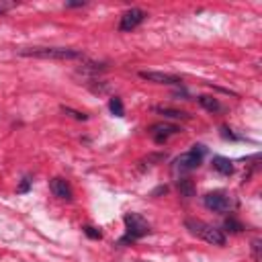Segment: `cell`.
Masks as SVG:
<instances>
[{
  "label": "cell",
  "instance_id": "2",
  "mask_svg": "<svg viewBox=\"0 0 262 262\" xmlns=\"http://www.w3.org/2000/svg\"><path fill=\"white\" fill-rule=\"evenodd\" d=\"M184 227L188 229V232L196 238L205 240L207 244H213V246H223L225 244V234L221 232V229L205 223V221H199V219H186L184 221Z\"/></svg>",
  "mask_w": 262,
  "mask_h": 262
},
{
  "label": "cell",
  "instance_id": "18",
  "mask_svg": "<svg viewBox=\"0 0 262 262\" xmlns=\"http://www.w3.org/2000/svg\"><path fill=\"white\" fill-rule=\"evenodd\" d=\"M221 138H223V140H232V142L240 140V138H238L236 134H232V129H229V127H225V125L221 127Z\"/></svg>",
  "mask_w": 262,
  "mask_h": 262
},
{
  "label": "cell",
  "instance_id": "11",
  "mask_svg": "<svg viewBox=\"0 0 262 262\" xmlns=\"http://www.w3.org/2000/svg\"><path fill=\"white\" fill-rule=\"evenodd\" d=\"M154 111H156V113H160V115H164L166 119H176V121L190 119V115H188V113L178 111V109H170V107H154Z\"/></svg>",
  "mask_w": 262,
  "mask_h": 262
},
{
  "label": "cell",
  "instance_id": "17",
  "mask_svg": "<svg viewBox=\"0 0 262 262\" xmlns=\"http://www.w3.org/2000/svg\"><path fill=\"white\" fill-rule=\"evenodd\" d=\"M84 234H86L90 240H101V238H103V234L98 232L96 227H92V225H84Z\"/></svg>",
  "mask_w": 262,
  "mask_h": 262
},
{
  "label": "cell",
  "instance_id": "4",
  "mask_svg": "<svg viewBox=\"0 0 262 262\" xmlns=\"http://www.w3.org/2000/svg\"><path fill=\"white\" fill-rule=\"evenodd\" d=\"M205 146L201 144H194L190 152L186 154H180L176 160H174V172H180V174H186V172H192L201 166V160L205 156Z\"/></svg>",
  "mask_w": 262,
  "mask_h": 262
},
{
  "label": "cell",
  "instance_id": "14",
  "mask_svg": "<svg viewBox=\"0 0 262 262\" xmlns=\"http://www.w3.org/2000/svg\"><path fill=\"white\" fill-rule=\"evenodd\" d=\"M109 109L115 117H125V109H123V101L119 96H113L111 101H109Z\"/></svg>",
  "mask_w": 262,
  "mask_h": 262
},
{
  "label": "cell",
  "instance_id": "8",
  "mask_svg": "<svg viewBox=\"0 0 262 262\" xmlns=\"http://www.w3.org/2000/svg\"><path fill=\"white\" fill-rule=\"evenodd\" d=\"M140 78L148 80V82H156V84H172V86H182V80L172 76V74H164V72H148V70H142L140 72Z\"/></svg>",
  "mask_w": 262,
  "mask_h": 262
},
{
  "label": "cell",
  "instance_id": "3",
  "mask_svg": "<svg viewBox=\"0 0 262 262\" xmlns=\"http://www.w3.org/2000/svg\"><path fill=\"white\" fill-rule=\"evenodd\" d=\"M123 221H125V227H127V234L121 238V244L136 242V240H140V238H144V236H148L152 232L150 223L140 213H125Z\"/></svg>",
  "mask_w": 262,
  "mask_h": 262
},
{
  "label": "cell",
  "instance_id": "9",
  "mask_svg": "<svg viewBox=\"0 0 262 262\" xmlns=\"http://www.w3.org/2000/svg\"><path fill=\"white\" fill-rule=\"evenodd\" d=\"M49 188H51V192L57 196V199L72 201V186H70V182L66 180V178H61V176L51 178L49 180Z\"/></svg>",
  "mask_w": 262,
  "mask_h": 262
},
{
  "label": "cell",
  "instance_id": "1",
  "mask_svg": "<svg viewBox=\"0 0 262 262\" xmlns=\"http://www.w3.org/2000/svg\"><path fill=\"white\" fill-rule=\"evenodd\" d=\"M19 53L25 57H41V59H78V57H82V51L72 49V47H25V49H19Z\"/></svg>",
  "mask_w": 262,
  "mask_h": 262
},
{
  "label": "cell",
  "instance_id": "13",
  "mask_svg": "<svg viewBox=\"0 0 262 262\" xmlns=\"http://www.w3.org/2000/svg\"><path fill=\"white\" fill-rule=\"evenodd\" d=\"M176 186H178V190H180L182 196H194V184H192L190 178H180L176 182Z\"/></svg>",
  "mask_w": 262,
  "mask_h": 262
},
{
  "label": "cell",
  "instance_id": "22",
  "mask_svg": "<svg viewBox=\"0 0 262 262\" xmlns=\"http://www.w3.org/2000/svg\"><path fill=\"white\" fill-rule=\"evenodd\" d=\"M86 3H66V7L68 9H78V7H84Z\"/></svg>",
  "mask_w": 262,
  "mask_h": 262
},
{
  "label": "cell",
  "instance_id": "23",
  "mask_svg": "<svg viewBox=\"0 0 262 262\" xmlns=\"http://www.w3.org/2000/svg\"><path fill=\"white\" fill-rule=\"evenodd\" d=\"M166 190H168L166 186H158V188L154 190V196H156V194H162V192H166Z\"/></svg>",
  "mask_w": 262,
  "mask_h": 262
},
{
  "label": "cell",
  "instance_id": "12",
  "mask_svg": "<svg viewBox=\"0 0 262 262\" xmlns=\"http://www.w3.org/2000/svg\"><path fill=\"white\" fill-rule=\"evenodd\" d=\"M199 105H201L205 111H211V113H215V111L221 109V105H219L217 98H215V96H207V94L199 96Z\"/></svg>",
  "mask_w": 262,
  "mask_h": 262
},
{
  "label": "cell",
  "instance_id": "5",
  "mask_svg": "<svg viewBox=\"0 0 262 262\" xmlns=\"http://www.w3.org/2000/svg\"><path fill=\"white\" fill-rule=\"evenodd\" d=\"M203 205L209 209V211H215V213H225L234 207V199L229 196L225 190H213V192H207L203 196Z\"/></svg>",
  "mask_w": 262,
  "mask_h": 262
},
{
  "label": "cell",
  "instance_id": "19",
  "mask_svg": "<svg viewBox=\"0 0 262 262\" xmlns=\"http://www.w3.org/2000/svg\"><path fill=\"white\" fill-rule=\"evenodd\" d=\"M29 188H31V178H29V176H25V178H23V182H21V186L17 188V192H27Z\"/></svg>",
  "mask_w": 262,
  "mask_h": 262
},
{
  "label": "cell",
  "instance_id": "21",
  "mask_svg": "<svg viewBox=\"0 0 262 262\" xmlns=\"http://www.w3.org/2000/svg\"><path fill=\"white\" fill-rule=\"evenodd\" d=\"M15 7V3H0V15H5L7 11H11Z\"/></svg>",
  "mask_w": 262,
  "mask_h": 262
},
{
  "label": "cell",
  "instance_id": "6",
  "mask_svg": "<svg viewBox=\"0 0 262 262\" xmlns=\"http://www.w3.org/2000/svg\"><path fill=\"white\" fill-rule=\"evenodd\" d=\"M146 17L148 15L142 9H129V11H125L123 17H121V23H119V31H123V33L134 31L138 25H142L146 21Z\"/></svg>",
  "mask_w": 262,
  "mask_h": 262
},
{
  "label": "cell",
  "instance_id": "7",
  "mask_svg": "<svg viewBox=\"0 0 262 262\" xmlns=\"http://www.w3.org/2000/svg\"><path fill=\"white\" fill-rule=\"evenodd\" d=\"M178 131H180V129H178L176 125H170V123H156V125L150 127V134H152V138H154L156 144H166L168 138H170V136H176Z\"/></svg>",
  "mask_w": 262,
  "mask_h": 262
},
{
  "label": "cell",
  "instance_id": "20",
  "mask_svg": "<svg viewBox=\"0 0 262 262\" xmlns=\"http://www.w3.org/2000/svg\"><path fill=\"white\" fill-rule=\"evenodd\" d=\"M252 252H254V260H260V240L252 242Z\"/></svg>",
  "mask_w": 262,
  "mask_h": 262
},
{
  "label": "cell",
  "instance_id": "16",
  "mask_svg": "<svg viewBox=\"0 0 262 262\" xmlns=\"http://www.w3.org/2000/svg\"><path fill=\"white\" fill-rule=\"evenodd\" d=\"M61 113L72 115V117L78 119V121H86V119H88V115H84V113H80V111H74V109H70V107H61Z\"/></svg>",
  "mask_w": 262,
  "mask_h": 262
},
{
  "label": "cell",
  "instance_id": "10",
  "mask_svg": "<svg viewBox=\"0 0 262 262\" xmlns=\"http://www.w3.org/2000/svg\"><path fill=\"white\" fill-rule=\"evenodd\" d=\"M211 166L215 172L223 174V176H229V174H234V162L229 160V158H223V156H213L211 160Z\"/></svg>",
  "mask_w": 262,
  "mask_h": 262
},
{
  "label": "cell",
  "instance_id": "15",
  "mask_svg": "<svg viewBox=\"0 0 262 262\" xmlns=\"http://www.w3.org/2000/svg\"><path fill=\"white\" fill-rule=\"evenodd\" d=\"M225 229H227V232H234V234H240L242 232V229H244V225L236 219V217H227L225 219Z\"/></svg>",
  "mask_w": 262,
  "mask_h": 262
}]
</instances>
